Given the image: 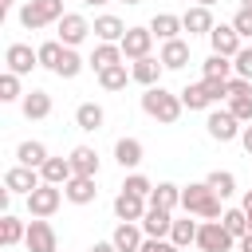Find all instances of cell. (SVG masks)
Listing matches in <instances>:
<instances>
[{"label": "cell", "mask_w": 252, "mask_h": 252, "mask_svg": "<svg viewBox=\"0 0 252 252\" xmlns=\"http://www.w3.org/2000/svg\"><path fill=\"white\" fill-rule=\"evenodd\" d=\"M181 209L189 213V217H201V220H220V197L213 193V185L209 181H193V185H185L181 189Z\"/></svg>", "instance_id": "1"}, {"label": "cell", "mask_w": 252, "mask_h": 252, "mask_svg": "<svg viewBox=\"0 0 252 252\" xmlns=\"http://www.w3.org/2000/svg\"><path fill=\"white\" fill-rule=\"evenodd\" d=\"M142 110H146L150 118H158L161 126H173V122L181 118L185 102H181V94H173V91H165V87L158 83V87H146V94H142Z\"/></svg>", "instance_id": "2"}, {"label": "cell", "mask_w": 252, "mask_h": 252, "mask_svg": "<svg viewBox=\"0 0 252 252\" xmlns=\"http://www.w3.org/2000/svg\"><path fill=\"white\" fill-rule=\"evenodd\" d=\"M67 12H63V0H28L24 8H20V24L28 28V32H39V28H47V24H59Z\"/></svg>", "instance_id": "3"}, {"label": "cell", "mask_w": 252, "mask_h": 252, "mask_svg": "<svg viewBox=\"0 0 252 252\" xmlns=\"http://www.w3.org/2000/svg\"><path fill=\"white\" fill-rule=\"evenodd\" d=\"M236 236L224 228V220H201L197 228V248L201 252H232Z\"/></svg>", "instance_id": "4"}, {"label": "cell", "mask_w": 252, "mask_h": 252, "mask_svg": "<svg viewBox=\"0 0 252 252\" xmlns=\"http://www.w3.org/2000/svg\"><path fill=\"white\" fill-rule=\"evenodd\" d=\"M63 185H51V181H43V185H35L32 193H28V213L32 217H51L59 205H63Z\"/></svg>", "instance_id": "5"}, {"label": "cell", "mask_w": 252, "mask_h": 252, "mask_svg": "<svg viewBox=\"0 0 252 252\" xmlns=\"http://www.w3.org/2000/svg\"><path fill=\"white\" fill-rule=\"evenodd\" d=\"M205 130H209V138H213V142H232V138H240L244 122H240L232 110H209Z\"/></svg>", "instance_id": "6"}, {"label": "cell", "mask_w": 252, "mask_h": 252, "mask_svg": "<svg viewBox=\"0 0 252 252\" xmlns=\"http://www.w3.org/2000/svg\"><path fill=\"white\" fill-rule=\"evenodd\" d=\"M87 35H91V20H87L83 12H67V16L55 24V39L67 43V47H79Z\"/></svg>", "instance_id": "7"}, {"label": "cell", "mask_w": 252, "mask_h": 252, "mask_svg": "<svg viewBox=\"0 0 252 252\" xmlns=\"http://www.w3.org/2000/svg\"><path fill=\"white\" fill-rule=\"evenodd\" d=\"M24 244H28V252H59V240H55V228L47 224V217H32Z\"/></svg>", "instance_id": "8"}, {"label": "cell", "mask_w": 252, "mask_h": 252, "mask_svg": "<svg viewBox=\"0 0 252 252\" xmlns=\"http://www.w3.org/2000/svg\"><path fill=\"white\" fill-rule=\"evenodd\" d=\"M4 63H8V71H16V75H32V71L39 67V51H35L32 43H8Z\"/></svg>", "instance_id": "9"}, {"label": "cell", "mask_w": 252, "mask_h": 252, "mask_svg": "<svg viewBox=\"0 0 252 252\" xmlns=\"http://www.w3.org/2000/svg\"><path fill=\"white\" fill-rule=\"evenodd\" d=\"M122 55L134 63V59H146L150 55V47H154V32L150 28H126V35H122Z\"/></svg>", "instance_id": "10"}, {"label": "cell", "mask_w": 252, "mask_h": 252, "mask_svg": "<svg viewBox=\"0 0 252 252\" xmlns=\"http://www.w3.org/2000/svg\"><path fill=\"white\" fill-rule=\"evenodd\" d=\"M35 185H43V177H39V169H32V165H20V161H16V165L4 173V189H12V193H24V197H28Z\"/></svg>", "instance_id": "11"}, {"label": "cell", "mask_w": 252, "mask_h": 252, "mask_svg": "<svg viewBox=\"0 0 252 252\" xmlns=\"http://www.w3.org/2000/svg\"><path fill=\"white\" fill-rule=\"evenodd\" d=\"M110 240H114V248H118V252H138V248H142V240H146V232H142V224H138V220H118V228L110 232Z\"/></svg>", "instance_id": "12"}, {"label": "cell", "mask_w": 252, "mask_h": 252, "mask_svg": "<svg viewBox=\"0 0 252 252\" xmlns=\"http://www.w3.org/2000/svg\"><path fill=\"white\" fill-rule=\"evenodd\" d=\"M209 43H213L217 55H228V59H232V55L240 51V32H236L232 24H217V28L209 32Z\"/></svg>", "instance_id": "13"}, {"label": "cell", "mask_w": 252, "mask_h": 252, "mask_svg": "<svg viewBox=\"0 0 252 252\" xmlns=\"http://www.w3.org/2000/svg\"><path fill=\"white\" fill-rule=\"evenodd\" d=\"M161 71H165V63H161V59H154V55H146V59H134V63H130V79H134V83H142V87H158V83H161Z\"/></svg>", "instance_id": "14"}, {"label": "cell", "mask_w": 252, "mask_h": 252, "mask_svg": "<svg viewBox=\"0 0 252 252\" xmlns=\"http://www.w3.org/2000/svg\"><path fill=\"white\" fill-rule=\"evenodd\" d=\"M20 110H24V118L39 122V118H47V114H51V94H47V91H39V87H32V91H24Z\"/></svg>", "instance_id": "15"}, {"label": "cell", "mask_w": 252, "mask_h": 252, "mask_svg": "<svg viewBox=\"0 0 252 252\" xmlns=\"http://www.w3.org/2000/svg\"><path fill=\"white\" fill-rule=\"evenodd\" d=\"M146 209H150V201L138 197V193H126V189H122V193L114 197V217H118V220H142Z\"/></svg>", "instance_id": "16"}, {"label": "cell", "mask_w": 252, "mask_h": 252, "mask_svg": "<svg viewBox=\"0 0 252 252\" xmlns=\"http://www.w3.org/2000/svg\"><path fill=\"white\" fill-rule=\"evenodd\" d=\"M102 122H106V110H102L98 102H79V106H75V126H79L83 134H98Z\"/></svg>", "instance_id": "17"}, {"label": "cell", "mask_w": 252, "mask_h": 252, "mask_svg": "<svg viewBox=\"0 0 252 252\" xmlns=\"http://www.w3.org/2000/svg\"><path fill=\"white\" fill-rule=\"evenodd\" d=\"M142 158H146V146H142L138 138H118V142H114V161H118L122 169H138Z\"/></svg>", "instance_id": "18"}, {"label": "cell", "mask_w": 252, "mask_h": 252, "mask_svg": "<svg viewBox=\"0 0 252 252\" xmlns=\"http://www.w3.org/2000/svg\"><path fill=\"white\" fill-rule=\"evenodd\" d=\"M91 32L98 35V43H122V35H126V24L118 20V16H94V24H91Z\"/></svg>", "instance_id": "19"}, {"label": "cell", "mask_w": 252, "mask_h": 252, "mask_svg": "<svg viewBox=\"0 0 252 252\" xmlns=\"http://www.w3.org/2000/svg\"><path fill=\"white\" fill-rule=\"evenodd\" d=\"M63 193H67V201H71V205H91V201L98 197L94 177H83V173H75V177L63 185Z\"/></svg>", "instance_id": "20"}, {"label": "cell", "mask_w": 252, "mask_h": 252, "mask_svg": "<svg viewBox=\"0 0 252 252\" xmlns=\"http://www.w3.org/2000/svg\"><path fill=\"white\" fill-rule=\"evenodd\" d=\"M138 224H142V232H146V236H169V228H173V213H169V209H154V205H150V209H146V217H142Z\"/></svg>", "instance_id": "21"}, {"label": "cell", "mask_w": 252, "mask_h": 252, "mask_svg": "<svg viewBox=\"0 0 252 252\" xmlns=\"http://www.w3.org/2000/svg\"><path fill=\"white\" fill-rule=\"evenodd\" d=\"M181 28L189 32V35H209L217 24H213V12L209 8H201V4H193L185 16H181Z\"/></svg>", "instance_id": "22"}, {"label": "cell", "mask_w": 252, "mask_h": 252, "mask_svg": "<svg viewBox=\"0 0 252 252\" xmlns=\"http://www.w3.org/2000/svg\"><path fill=\"white\" fill-rule=\"evenodd\" d=\"M161 63H165V71H181L185 63H189V43L177 35V39H165L161 43V55H158Z\"/></svg>", "instance_id": "23"}, {"label": "cell", "mask_w": 252, "mask_h": 252, "mask_svg": "<svg viewBox=\"0 0 252 252\" xmlns=\"http://www.w3.org/2000/svg\"><path fill=\"white\" fill-rule=\"evenodd\" d=\"M39 177L51 181V185H67V181L75 177V165H71V158H47V161L39 165Z\"/></svg>", "instance_id": "24"}, {"label": "cell", "mask_w": 252, "mask_h": 252, "mask_svg": "<svg viewBox=\"0 0 252 252\" xmlns=\"http://www.w3.org/2000/svg\"><path fill=\"white\" fill-rule=\"evenodd\" d=\"M177 94H181V102H185L189 110H209V106L217 102V98H213V91L205 87V79H201V83H189V87H185V91H177Z\"/></svg>", "instance_id": "25"}, {"label": "cell", "mask_w": 252, "mask_h": 252, "mask_svg": "<svg viewBox=\"0 0 252 252\" xmlns=\"http://www.w3.org/2000/svg\"><path fill=\"white\" fill-rule=\"evenodd\" d=\"M47 158H51V154H47V146H43V142H35V138H28V142H20V146H16V161H20V165L39 169Z\"/></svg>", "instance_id": "26"}, {"label": "cell", "mask_w": 252, "mask_h": 252, "mask_svg": "<svg viewBox=\"0 0 252 252\" xmlns=\"http://www.w3.org/2000/svg\"><path fill=\"white\" fill-rule=\"evenodd\" d=\"M71 165H75V173H83V177H98V150H94V146H75V150H71Z\"/></svg>", "instance_id": "27"}, {"label": "cell", "mask_w": 252, "mask_h": 252, "mask_svg": "<svg viewBox=\"0 0 252 252\" xmlns=\"http://www.w3.org/2000/svg\"><path fill=\"white\" fill-rule=\"evenodd\" d=\"M150 205H154V209H169V213H173V209L181 205V185H173V181H158V185H154V193H150Z\"/></svg>", "instance_id": "28"}, {"label": "cell", "mask_w": 252, "mask_h": 252, "mask_svg": "<svg viewBox=\"0 0 252 252\" xmlns=\"http://www.w3.org/2000/svg\"><path fill=\"white\" fill-rule=\"evenodd\" d=\"M150 32L165 43V39H177V32H185V28H181V16H173V12H158V16L150 20Z\"/></svg>", "instance_id": "29"}, {"label": "cell", "mask_w": 252, "mask_h": 252, "mask_svg": "<svg viewBox=\"0 0 252 252\" xmlns=\"http://www.w3.org/2000/svg\"><path fill=\"white\" fill-rule=\"evenodd\" d=\"M94 71H106V67H114V63H126V55H122V47L118 43H98L94 51H91V59H87Z\"/></svg>", "instance_id": "30"}, {"label": "cell", "mask_w": 252, "mask_h": 252, "mask_svg": "<svg viewBox=\"0 0 252 252\" xmlns=\"http://www.w3.org/2000/svg\"><path fill=\"white\" fill-rule=\"evenodd\" d=\"M35 51H39V67H47V71L55 75V71H59V63H63V55H67V43L47 39V43H39Z\"/></svg>", "instance_id": "31"}, {"label": "cell", "mask_w": 252, "mask_h": 252, "mask_svg": "<svg viewBox=\"0 0 252 252\" xmlns=\"http://www.w3.org/2000/svg\"><path fill=\"white\" fill-rule=\"evenodd\" d=\"M24 236H28V224H24L20 217L4 213V220H0V244H4V248H12V244H20Z\"/></svg>", "instance_id": "32"}, {"label": "cell", "mask_w": 252, "mask_h": 252, "mask_svg": "<svg viewBox=\"0 0 252 252\" xmlns=\"http://www.w3.org/2000/svg\"><path fill=\"white\" fill-rule=\"evenodd\" d=\"M197 220H189V213L181 217V220H173V228H169V240L177 244V248H189V244H197Z\"/></svg>", "instance_id": "33"}, {"label": "cell", "mask_w": 252, "mask_h": 252, "mask_svg": "<svg viewBox=\"0 0 252 252\" xmlns=\"http://www.w3.org/2000/svg\"><path fill=\"white\" fill-rule=\"evenodd\" d=\"M126 79H130V67H126V63H114V67L98 71V87H102V91H122Z\"/></svg>", "instance_id": "34"}, {"label": "cell", "mask_w": 252, "mask_h": 252, "mask_svg": "<svg viewBox=\"0 0 252 252\" xmlns=\"http://www.w3.org/2000/svg\"><path fill=\"white\" fill-rule=\"evenodd\" d=\"M232 75H236V71H232V59H228V55H217V51H213V55L205 59V79H232Z\"/></svg>", "instance_id": "35"}, {"label": "cell", "mask_w": 252, "mask_h": 252, "mask_svg": "<svg viewBox=\"0 0 252 252\" xmlns=\"http://www.w3.org/2000/svg\"><path fill=\"white\" fill-rule=\"evenodd\" d=\"M205 181H209V185H213V193H217V197H220V201H224V197H232V193H236V177H232V173H228V169H213V173H209V177H205Z\"/></svg>", "instance_id": "36"}, {"label": "cell", "mask_w": 252, "mask_h": 252, "mask_svg": "<svg viewBox=\"0 0 252 252\" xmlns=\"http://www.w3.org/2000/svg\"><path fill=\"white\" fill-rule=\"evenodd\" d=\"M20 79H24V75H16V71H4V75H0V102H20V98H24Z\"/></svg>", "instance_id": "37"}, {"label": "cell", "mask_w": 252, "mask_h": 252, "mask_svg": "<svg viewBox=\"0 0 252 252\" xmlns=\"http://www.w3.org/2000/svg\"><path fill=\"white\" fill-rule=\"evenodd\" d=\"M220 220H224V228H228L236 240L248 232V213H244V209H224V213H220Z\"/></svg>", "instance_id": "38"}, {"label": "cell", "mask_w": 252, "mask_h": 252, "mask_svg": "<svg viewBox=\"0 0 252 252\" xmlns=\"http://www.w3.org/2000/svg\"><path fill=\"white\" fill-rule=\"evenodd\" d=\"M83 67H87V59H83L75 47H67V55H63V63H59V71H55V75H59V79H75Z\"/></svg>", "instance_id": "39"}, {"label": "cell", "mask_w": 252, "mask_h": 252, "mask_svg": "<svg viewBox=\"0 0 252 252\" xmlns=\"http://www.w3.org/2000/svg\"><path fill=\"white\" fill-rule=\"evenodd\" d=\"M122 189H126V193H138V197H146V201H150V193H154V181H150L146 173H130V177L122 181Z\"/></svg>", "instance_id": "40"}, {"label": "cell", "mask_w": 252, "mask_h": 252, "mask_svg": "<svg viewBox=\"0 0 252 252\" xmlns=\"http://www.w3.org/2000/svg\"><path fill=\"white\" fill-rule=\"evenodd\" d=\"M232 71H236L240 79H248V83H252V47H240V51L232 55Z\"/></svg>", "instance_id": "41"}, {"label": "cell", "mask_w": 252, "mask_h": 252, "mask_svg": "<svg viewBox=\"0 0 252 252\" xmlns=\"http://www.w3.org/2000/svg\"><path fill=\"white\" fill-rule=\"evenodd\" d=\"M138 252H185V248H177V244H173L169 236H146Z\"/></svg>", "instance_id": "42"}, {"label": "cell", "mask_w": 252, "mask_h": 252, "mask_svg": "<svg viewBox=\"0 0 252 252\" xmlns=\"http://www.w3.org/2000/svg\"><path fill=\"white\" fill-rule=\"evenodd\" d=\"M228 110L248 126V122H252V94H244V98H228Z\"/></svg>", "instance_id": "43"}, {"label": "cell", "mask_w": 252, "mask_h": 252, "mask_svg": "<svg viewBox=\"0 0 252 252\" xmlns=\"http://www.w3.org/2000/svg\"><path fill=\"white\" fill-rule=\"evenodd\" d=\"M232 28L240 32V39H252V8H240L232 16Z\"/></svg>", "instance_id": "44"}, {"label": "cell", "mask_w": 252, "mask_h": 252, "mask_svg": "<svg viewBox=\"0 0 252 252\" xmlns=\"http://www.w3.org/2000/svg\"><path fill=\"white\" fill-rule=\"evenodd\" d=\"M244 94H252V83L240 79V75H232L228 79V98H244Z\"/></svg>", "instance_id": "45"}, {"label": "cell", "mask_w": 252, "mask_h": 252, "mask_svg": "<svg viewBox=\"0 0 252 252\" xmlns=\"http://www.w3.org/2000/svg\"><path fill=\"white\" fill-rule=\"evenodd\" d=\"M240 146H244V154L252 158V122H248V126L240 130Z\"/></svg>", "instance_id": "46"}, {"label": "cell", "mask_w": 252, "mask_h": 252, "mask_svg": "<svg viewBox=\"0 0 252 252\" xmlns=\"http://www.w3.org/2000/svg\"><path fill=\"white\" fill-rule=\"evenodd\" d=\"M87 252H118V248H114V240H94Z\"/></svg>", "instance_id": "47"}, {"label": "cell", "mask_w": 252, "mask_h": 252, "mask_svg": "<svg viewBox=\"0 0 252 252\" xmlns=\"http://www.w3.org/2000/svg\"><path fill=\"white\" fill-rule=\"evenodd\" d=\"M240 209H244V213H248V232H252V189H248V193H244V201H240Z\"/></svg>", "instance_id": "48"}, {"label": "cell", "mask_w": 252, "mask_h": 252, "mask_svg": "<svg viewBox=\"0 0 252 252\" xmlns=\"http://www.w3.org/2000/svg\"><path fill=\"white\" fill-rule=\"evenodd\" d=\"M240 252H252V232H244V236H240Z\"/></svg>", "instance_id": "49"}, {"label": "cell", "mask_w": 252, "mask_h": 252, "mask_svg": "<svg viewBox=\"0 0 252 252\" xmlns=\"http://www.w3.org/2000/svg\"><path fill=\"white\" fill-rule=\"evenodd\" d=\"M87 8H102V4H110V0H83Z\"/></svg>", "instance_id": "50"}, {"label": "cell", "mask_w": 252, "mask_h": 252, "mask_svg": "<svg viewBox=\"0 0 252 252\" xmlns=\"http://www.w3.org/2000/svg\"><path fill=\"white\" fill-rule=\"evenodd\" d=\"M12 4H16V0H0V16H4V12L12 8Z\"/></svg>", "instance_id": "51"}, {"label": "cell", "mask_w": 252, "mask_h": 252, "mask_svg": "<svg viewBox=\"0 0 252 252\" xmlns=\"http://www.w3.org/2000/svg\"><path fill=\"white\" fill-rule=\"evenodd\" d=\"M193 4H201V8H213V4H220V0H193Z\"/></svg>", "instance_id": "52"}, {"label": "cell", "mask_w": 252, "mask_h": 252, "mask_svg": "<svg viewBox=\"0 0 252 252\" xmlns=\"http://www.w3.org/2000/svg\"><path fill=\"white\" fill-rule=\"evenodd\" d=\"M240 8H252V0H240Z\"/></svg>", "instance_id": "53"}, {"label": "cell", "mask_w": 252, "mask_h": 252, "mask_svg": "<svg viewBox=\"0 0 252 252\" xmlns=\"http://www.w3.org/2000/svg\"><path fill=\"white\" fill-rule=\"evenodd\" d=\"M122 4H130V8H134V4H142V0H122Z\"/></svg>", "instance_id": "54"}]
</instances>
